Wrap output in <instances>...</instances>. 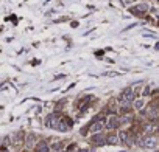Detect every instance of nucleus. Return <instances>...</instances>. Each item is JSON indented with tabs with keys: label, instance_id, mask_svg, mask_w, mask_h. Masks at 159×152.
<instances>
[{
	"label": "nucleus",
	"instance_id": "obj_1",
	"mask_svg": "<svg viewBox=\"0 0 159 152\" xmlns=\"http://www.w3.org/2000/svg\"><path fill=\"white\" fill-rule=\"evenodd\" d=\"M119 124H120V120L119 118H117V116L115 115H112V116H109V118H108V123H106V127L108 129H117V127H119Z\"/></svg>",
	"mask_w": 159,
	"mask_h": 152
},
{
	"label": "nucleus",
	"instance_id": "obj_2",
	"mask_svg": "<svg viewBox=\"0 0 159 152\" xmlns=\"http://www.w3.org/2000/svg\"><path fill=\"white\" fill-rule=\"evenodd\" d=\"M101 127H103V121H101V120H95L91 126H89V130L94 132V134H100Z\"/></svg>",
	"mask_w": 159,
	"mask_h": 152
},
{
	"label": "nucleus",
	"instance_id": "obj_3",
	"mask_svg": "<svg viewBox=\"0 0 159 152\" xmlns=\"http://www.w3.org/2000/svg\"><path fill=\"white\" fill-rule=\"evenodd\" d=\"M156 138L155 137H148V138H145L143 140V146L145 148H148V149H155L156 148Z\"/></svg>",
	"mask_w": 159,
	"mask_h": 152
},
{
	"label": "nucleus",
	"instance_id": "obj_4",
	"mask_svg": "<svg viewBox=\"0 0 159 152\" xmlns=\"http://www.w3.org/2000/svg\"><path fill=\"white\" fill-rule=\"evenodd\" d=\"M92 141H94L95 144H98V146H103V144H106V138L103 137L101 134H95L94 138H92Z\"/></svg>",
	"mask_w": 159,
	"mask_h": 152
},
{
	"label": "nucleus",
	"instance_id": "obj_5",
	"mask_svg": "<svg viewBox=\"0 0 159 152\" xmlns=\"http://www.w3.org/2000/svg\"><path fill=\"white\" fill-rule=\"evenodd\" d=\"M34 152H48V144L45 141H39L34 148Z\"/></svg>",
	"mask_w": 159,
	"mask_h": 152
},
{
	"label": "nucleus",
	"instance_id": "obj_6",
	"mask_svg": "<svg viewBox=\"0 0 159 152\" xmlns=\"http://www.w3.org/2000/svg\"><path fill=\"white\" fill-rule=\"evenodd\" d=\"M119 141H120V138L115 137V135H109V137L106 138V143H108V144H119Z\"/></svg>",
	"mask_w": 159,
	"mask_h": 152
},
{
	"label": "nucleus",
	"instance_id": "obj_7",
	"mask_svg": "<svg viewBox=\"0 0 159 152\" xmlns=\"http://www.w3.org/2000/svg\"><path fill=\"white\" fill-rule=\"evenodd\" d=\"M155 130H156V124L155 123H150V124L145 126V132H147V134H153Z\"/></svg>",
	"mask_w": 159,
	"mask_h": 152
},
{
	"label": "nucleus",
	"instance_id": "obj_8",
	"mask_svg": "<svg viewBox=\"0 0 159 152\" xmlns=\"http://www.w3.org/2000/svg\"><path fill=\"white\" fill-rule=\"evenodd\" d=\"M143 104H145V101H143V99H136V101H134V106H133V107H134L136 110H142Z\"/></svg>",
	"mask_w": 159,
	"mask_h": 152
},
{
	"label": "nucleus",
	"instance_id": "obj_9",
	"mask_svg": "<svg viewBox=\"0 0 159 152\" xmlns=\"http://www.w3.org/2000/svg\"><path fill=\"white\" fill-rule=\"evenodd\" d=\"M33 144H34V134H30L28 137H27V146L31 148Z\"/></svg>",
	"mask_w": 159,
	"mask_h": 152
},
{
	"label": "nucleus",
	"instance_id": "obj_10",
	"mask_svg": "<svg viewBox=\"0 0 159 152\" xmlns=\"http://www.w3.org/2000/svg\"><path fill=\"white\" fill-rule=\"evenodd\" d=\"M119 138H120V141H123V143H129V141H128V134H126V132H120V134H119Z\"/></svg>",
	"mask_w": 159,
	"mask_h": 152
},
{
	"label": "nucleus",
	"instance_id": "obj_11",
	"mask_svg": "<svg viewBox=\"0 0 159 152\" xmlns=\"http://www.w3.org/2000/svg\"><path fill=\"white\" fill-rule=\"evenodd\" d=\"M147 10H148V6H145V5H139V6L136 8V12H145Z\"/></svg>",
	"mask_w": 159,
	"mask_h": 152
},
{
	"label": "nucleus",
	"instance_id": "obj_12",
	"mask_svg": "<svg viewBox=\"0 0 159 152\" xmlns=\"http://www.w3.org/2000/svg\"><path fill=\"white\" fill-rule=\"evenodd\" d=\"M61 146H63L61 143H55L53 146H52V149H53V151H59V148H61Z\"/></svg>",
	"mask_w": 159,
	"mask_h": 152
},
{
	"label": "nucleus",
	"instance_id": "obj_13",
	"mask_svg": "<svg viewBox=\"0 0 159 152\" xmlns=\"http://www.w3.org/2000/svg\"><path fill=\"white\" fill-rule=\"evenodd\" d=\"M143 96H147V95H150V87H145L143 88V93H142Z\"/></svg>",
	"mask_w": 159,
	"mask_h": 152
},
{
	"label": "nucleus",
	"instance_id": "obj_14",
	"mask_svg": "<svg viewBox=\"0 0 159 152\" xmlns=\"http://www.w3.org/2000/svg\"><path fill=\"white\" fill-rule=\"evenodd\" d=\"M78 152H89V151H87V149H80Z\"/></svg>",
	"mask_w": 159,
	"mask_h": 152
},
{
	"label": "nucleus",
	"instance_id": "obj_15",
	"mask_svg": "<svg viewBox=\"0 0 159 152\" xmlns=\"http://www.w3.org/2000/svg\"><path fill=\"white\" fill-rule=\"evenodd\" d=\"M156 50H159V44H156Z\"/></svg>",
	"mask_w": 159,
	"mask_h": 152
},
{
	"label": "nucleus",
	"instance_id": "obj_16",
	"mask_svg": "<svg viewBox=\"0 0 159 152\" xmlns=\"http://www.w3.org/2000/svg\"><path fill=\"white\" fill-rule=\"evenodd\" d=\"M156 152H159V151H156Z\"/></svg>",
	"mask_w": 159,
	"mask_h": 152
}]
</instances>
